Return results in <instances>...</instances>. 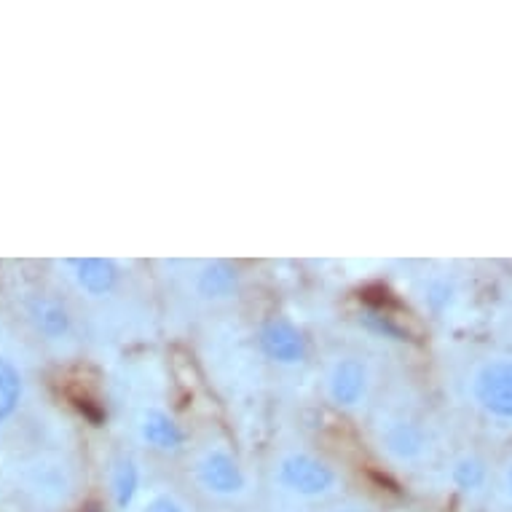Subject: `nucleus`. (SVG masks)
Returning a JSON list of instances; mask_svg holds the SVG:
<instances>
[{
	"label": "nucleus",
	"mask_w": 512,
	"mask_h": 512,
	"mask_svg": "<svg viewBox=\"0 0 512 512\" xmlns=\"http://www.w3.org/2000/svg\"><path fill=\"white\" fill-rule=\"evenodd\" d=\"M475 400L496 419L512 421V360H494L483 365L472 384Z\"/></svg>",
	"instance_id": "1"
},
{
	"label": "nucleus",
	"mask_w": 512,
	"mask_h": 512,
	"mask_svg": "<svg viewBox=\"0 0 512 512\" xmlns=\"http://www.w3.org/2000/svg\"><path fill=\"white\" fill-rule=\"evenodd\" d=\"M279 480L293 494L317 499V496L328 494L330 488L336 486V472L330 470L328 464L314 459V456L295 454L287 456L285 462L279 464Z\"/></svg>",
	"instance_id": "2"
},
{
	"label": "nucleus",
	"mask_w": 512,
	"mask_h": 512,
	"mask_svg": "<svg viewBox=\"0 0 512 512\" xmlns=\"http://www.w3.org/2000/svg\"><path fill=\"white\" fill-rule=\"evenodd\" d=\"M199 480L215 496L242 494L244 486H247L242 467L226 451H212V454L204 456L199 462Z\"/></svg>",
	"instance_id": "3"
},
{
	"label": "nucleus",
	"mask_w": 512,
	"mask_h": 512,
	"mask_svg": "<svg viewBox=\"0 0 512 512\" xmlns=\"http://www.w3.org/2000/svg\"><path fill=\"white\" fill-rule=\"evenodd\" d=\"M263 352L269 354L271 360L282 362V365H295L303 360L306 346H303V336L298 328H293L290 322H269L261 333Z\"/></svg>",
	"instance_id": "4"
},
{
	"label": "nucleus",
	"mask_w": 512,
	"mask_h": 512,
	"mask_svg": "<svg viewBox=\"0 0 512 512\" xmlns=\"http://www.w3.org/2000/svg\"><path fill=\"white\" fill-rule=\"evenodd\" d=\"M365 368L357 360H341L330 373V397L338 405H357L365 395Z\"/></svg>",
	"instance_id": "5"
},
{
	"label": "nucleus",
	"mask_w": 512,
	"mask_h": 512,
	"mask_svg": "<svg viewBox=\"0 0 512 512\" xmlns=\"http://www.w3.org/2000/svg\"><path fill=\"white\" fill-rule=\"evenodd\" d=\"M73 266H76L78 285L84 287L86 293L105 295L116 287L118 269L113 261H105V258H81V261H73Z\"/></svg>",
	"instance_id": "6"
},
{
	"label": "nucleus",
	"mask_w": 512,
	"mask_h": 512,
	"mask_svg": "<svg viewBox=\"0 0 512 512\" xmlns=\"http://www.w3.org/2000/svg\"><path fill=\"white\" fill-rule=\"evenodd\" d=\"M140 432H143L145 443H151L153 448H161V451H175L177 445L183 443V432H180V427L169 419L167 413L161 411L145 413L143 424H140Z\"/></svg>",
	"instance_id": "7"
},
{
	"label": "nucleus",
	"mask_w": 512,
	"mask_h": 512,
	"mask_svg": "<svg viewBox=\"0 0 512 512\" xmlns=\"http://www.w3.org/2000/svg\"><path fill=\"white\" fill-rule=\"evenodd\" d=\"M22 397V376L9 360L0 357V421H6Z\"/></svg>",
	"instance_id": "8"
},
{
	"label": "nucleus",
	"mask_w": 512,
	"mask_h": 512,
	"mask_svg": "<svg viewBox=\"0 0 512 512\" xmlns=\"http://www.w3.org/2000/svg\"><path fill=\"white\" fill-rule=\"evenodd\" d=\"M137 488H140V472H137L135 462L121 459L113 470V496H116L118 510H126L129 504L135 502Z\"/></svg>",
	"instance_id": "9"
},
{
	"label": "nucleus",
	"mask_w": 512,
	"mask_h": 512,
	"mask_svg": "<svg viewBox=\"0 0 512 512\" xmlns=\"http://www.w3.org/2000/svg\"><path fill=\"white\" fill-rule=\"evenodd\" d=\"M451 478H454V486L464 491V494H478L480 488L486 486L488 470L486 464L475 459V456H464V459L456 462Z\"/></svg>",
	"instance_id": "10"
},
{
	"label": "nucleus",
	"mask_w": 512,
	"mask_h": 512,
	"mask_svg": "<svg viewBox=\"0 0 512 512\" xmlns=\"http://www.w3.org/2000/svg\"><path fill=\"white\" fill-rule=\"evenodd\" d=\"M236 287V274L228 269L226 263H212L202 271L199 277V290L210 298H223V295H231Z\"/></svg>",
	"instance_id": "11"
},
{
	"label": "nucleus",
	"mask_w": 512,
	"mask_h": 512,
	"mask_svg": "<svg viewBox=\"0 0 512 512\" xmlns=\"http://www.w3.org/2000/svg\"><path fill=\"white\" fill-rule=\"evenodd\" d=\"M35 325L41 328V333L46 336H62L65 330L70 328L68 311L62 309L59 303H38L33 311Z\"/></svg>",
	"instance_id": "12"
},
{
	"label": "nucleus",
	"mask_w": 512,
	"mask_h": 512,
	"mask_svg": "<svg viewBox=\"0 0 512 512\" xmlns=\"http://www.w3.org/2000/svg\"><path fill=\"white\" fill-rule=\"evenodd\" d=\"M389 448L397 456H403V459H413L421 451V432L416 427H411V424H400L389 435Z\"/></svg>",
	"instance_id": "13"
},
{
	"label": "nucleus",
	"mask_w": 512,
	"mask_h": 512,
	"mask_svg": "<svg viewBox=\"0 0 512 512\" xmlns=\"http://www.w3.org/2000/svg\"><path fill=\"white\" fill-rule=\"evenodd\" d=\"M143 512H185V507L172 496H156V499L145 504Z\"/></svg>",
	"instance_id": "14"
},
{
	"label": "nucleus",
	"mask_w": 512,
	"mask_h": 512,
	"mask_svg": "<svg viewBox=\"0 0 512 512\" xmlns=\"http://www.w3.org/2000/svg\"><path fill=\"white\" fill-rule=\"evenodd\" d=\"M368 325L373 330H378V333H387V336L392 338H405L403 328H397L389 317H378V314H373V317H368Z\"/></svg>",
	"instance_id": "15"
},
{
	"label": "nucleus",
	"mask_w": 512,
	"mask_h": 512,
	"mask_svg": "<svg viewBox=\"0 0 512 512\" xmlns=\"http://www.w3.org/2000/svg\"><path fill=\"white\" fill-rule=\"evenodd\" d=\"M504 488H507V494H510L512 499V462L510 467H507V472H504Z\"/></svg>",
	"instance_id": "16"
},
{
	"label": "nucleus",
	"mask_w": 512,
	"mask_h": 512,
	"mask_svg": "<svg viewBox=\"0 0 512 512\" xmlns=\"http://www.w3.org/2000/svg\"><path fill=\"white\" fill-rule=\"evenodd\" d=\"M84 512H102V510H100V507H97V504H92V507H86Z\"/></svg>",
	"instance_id": "17"
},
{
	"label": "nucleus",
	"mask_w": 512,
	"mask_h": 512,
	"mask_svg": "<svg viewBox=\"0 0 512 512\" xmlns=\"http://www.w3.org/2000/svg\"><path fill=\"white\" fill-rule=\"evenodd\" d=\"M341 512H360V510H341Z\"/></svg>",
	"instance_id": "18"
}]
</instances>
